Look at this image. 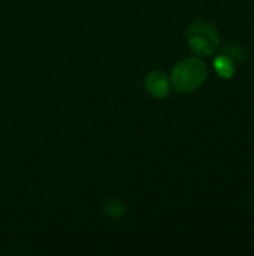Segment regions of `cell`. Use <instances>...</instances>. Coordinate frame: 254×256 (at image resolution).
Returning a JSON list of instances; mask_svg holds the SVG:
<instances>
[{
  "instance_id": "cell-1",
  "label": "cell",
  "mask_w": 254,
  "mask_h": 256,
  "mask_svg": "<svg viewBox=\"0 0 254 256\" xmlns=\"http://www.w3.org/2000/svg\"><path fill=\"white\" fill-rule=\"evenodd\" d=\"M207 78V66L199 58H187L178 63L172 72V84L178 92H193Z\"/></svg>"
},
{
  "instance_id": "cell-2",
  "label": "cell",
  "mask_w": 254,
  "mask_h": 256,
  "mask_svg": "<svg viewBox=\"0 0 254 256\" xmlns=\"http://www.w3.org/2000/svg\"><path fill=\"white\" fill-rule=\"evenodd\" d=\"M187 39L190 48L202 57L211 56L220 45L217 30L214 28V26L205 21H198L193 26H190L187 32Z\"/></svg>"
},
{
  "instance_id": "cell-5",
  "label": "cell",
  "mask_w": 254,
  "mask_h": 256,
  "mask_svg": "<svg viewBox=\"0 0 254 256\" xmlns=\"http://www.w3.org/2000/svg\"><path fill=\"white\" fill-rule=\"evenodd\" d=\"M225 56L229 57V58H231L232 62H235V63H241V62L246 60L247 52H246V50H244L241 45H238V44H229V45L225 48Z\"/></svg>"
},
{
  "instance_id": "cell-3",
  "label": "cell",
  "mask_w": 254,
  "mask_h": 256,
  "mask_svg": "<svg viewBox=\"0 0 254 256\" xmlns=\"http://www.w3.org/2000/svg\"><path fill=\"white\" fill-rule=\"evenodd\" d=\"M147 88L156 98H163L169 92V81L162 72H154L147 78Z\"/></svg>"
},
{
  "instance_id": "cell-4",
  "label": "cell",
  "mask_w": 254,
  "mask_h": 256,
  "mask_svg": "<svg viewBox=\"0 0 254 256\" xmlns=\"http://www.w3.org/2000/svg\"><path fill=\"white\" fill-rule=\"evenodd\" d=\"M214 69L219 74V76L222 78H231L234 75V66H232V60L226 56H222L219 58L214 60Z\"/></svg>"
}]
</instances>
